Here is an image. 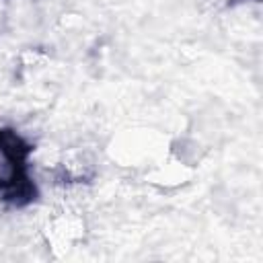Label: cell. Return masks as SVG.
<instances>
[{"label": "cell", "mask_w": 263, "mask_h": 263, "mask_svg": "<svg viewBox=\"0 0 263 263\" xmlns=\"http://www.w3.org/2000/svg\"><path fill=\"white\" fill-rule=\"evenodd\" d=\"M21 168V148L18 142L0 132V189L10 187L18 179Z\"/></svg>", "instance_id": "6da1fadb"}]
</instances>
